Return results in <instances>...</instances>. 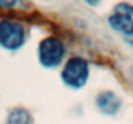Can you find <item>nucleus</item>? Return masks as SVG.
<instances>
[{
    "mask_svg": "<svg viewBox=\"0 0 133 124\" xmlns=\"http://www.w3.org/2000/svg\"><path fill=\"white\" fill-rule=\"evenodd\" d=\"M89 76L88 62L80 57L70 58L63 70H62V80L65 84L72 88H80L85 85Z\"/></svg>",
    "mask_w": 133,
    "mask_h": 124,
    "instance_id": "nucleus-1",
    "label": "nucleus"
},
{
    "mask_svg": "<svg viewBox=\"0 0 133 124\" xmlns=\"http://www.w3.org/2000/svg\"><path fill=\"white\" fill-rule=\"evenodd\" d=\"M25 43V27L16 21L0 22V44L6 49H17Z\"/></svg>",
    "mask_w": 133,
    "mask_h": 124,
    "instance_id": "nucleus-2",
    "label": "nucleus"
},
{
    "mask_svg": "<svg viewBox=\"0 0 133 124\" xmlns=\"http://www.w3.org/2000/svg\"><path fill=\"white\" fill-rule=\"evenodd\" d=\"M65 54L62 43L57 38H46L39 45V60L45 67L57 66Z\"/></svg>",
    "mask_w": 133,
    "mask_h": 124,
    "instance_id": "nucleus-3",
    "label": "nucleus"
},
{
    "mask_svg": "<svg viewBox=\"0 0 133 124\" xmlns=\"http://www.w3.org/2000/svg\"><path fill=\"white\" fill-rule=\"evenodd\" d=\"M109 22L115 30L123 34H133V5L127 3H119L114 8Z\"/></svg>",
    "mask_w": 133,
    "mask_h": 124,
    "instance_id": "nucleus-4",
    "label": "nucleus"
},
{
    "mask_svg": "<svg viewBox=\"0 0 133 124\" xmlns=\"http://www.w3.org/2000/svg\"><path fill=\"white\" fill-rule=\"evenodd\" d=\"M96 103H97L98 109L103 114H107V115L116 114L122 106V101L119 100V97L110 90L101 92L96 98Z\"/></svg>",
    "mask_w": 133,
    "mask_h": 124,
    "instance_id": "nucleus-5",
    "label": "nucleus"
},
{
    "mask_svg": "<svg viewBox=\"0 0 133 124\" xmlns=\"http://www.w3.org/2000/svg\"><path fill=\"white\" fill-rule=\"evenodd\" d=\"M6 124H32V118L26 109L17 107L9 111Z\"/></svg>",
    "mask_w": 133,
    "mask_h": 124,
    "instance_id": "nucleus-6",
    "label": "nucleus"
}]
</instances>
